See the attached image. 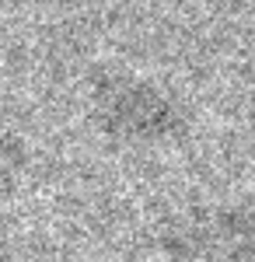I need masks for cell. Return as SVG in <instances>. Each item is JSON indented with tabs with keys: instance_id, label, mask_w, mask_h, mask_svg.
<instances>
[{
	"instance_id": "cell-1",
	"label": "cell",
	"mask_w": 255,
	"mask_h": 262,
	"mask_svg": "<svg viewBox=\"0 0 255 262\" xmlns=\"http://www.w3.org/2000/svg\"><path fill=\"white\" fill-rule=\"evenodd\" d=\"M91 119L105 137L137 147L175 143L185 137V112L164 88L130 70H101L88 84Z\"/></svg>"
},
{
	"instance_id": "cell-2",
	"label": "cell",
	"mask_w": 255,
	"mask_h": 262,
	"mask_svg": "<svg viewBox=\"0 0 255 262\" xmlns=\"http://www.w3.org/2000/svg\"><path fill=\"white\" fill-rule=\"evenodd\" d=\"M161 248L175 259H255V203L196 210L164 231Z\"/></svg>"
},
{
	"instance_id": "cell-3",
	"label": "cell",
	"mask_w": 255,
	"mask_h": 262,
	"mask_svg": "<svg viewBox=\"0 0 255 262\" xmlns=\"http://www.w3.org/2000/svg\"><path fill=\"white\" fill-rule=\"evenodd\" d=\"M25 164H28V150L21 137L7 126L0 122V255L7 252V224H4V203L14 196L18 189L21 175H25Z\"/></svg>"
}]
</instances>
